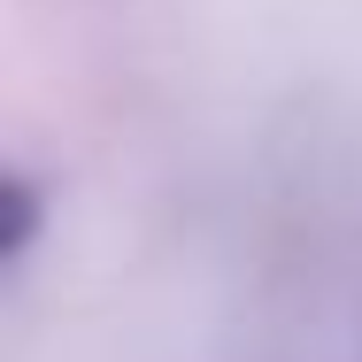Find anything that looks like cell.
<instances>
[{
	"instance_id": "6da1fadb",
	"label": "cell",
	"mask_w": 362,
	"mask_h": 362,
	"mask_svg": "<svg viewBox=\"0 0 362 362\" xmlns=\"http://www.w3.org/2000/svg\"><path fill=\"white\" fill-rule=\"evenodd\" d=\"M31 231H39V193H31L23 177H8V255H23Z\"/></svg>"
}]
</instances>
